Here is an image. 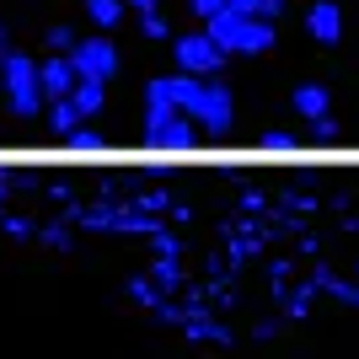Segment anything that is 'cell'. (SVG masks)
<instances>
[{"mask_svg": "<svg viewBox=\"0 0 359 359\" xmlns=\"http://www.w3.org/2000/svg\"><path fill=\"white\" fill-rule=\"evenodd\" d=\"M166 91H172V102L198 123V129H210V135H231V123H236V102H231V86L215 81V75H166Z\"/></svg>", "mask_w": 359, "mask_h": 359, "instance_id": "6da1fadb", "label": "cell"}, {"mask_svg": "<svg viewBox=\"0 0 359 359\" xmlns=\"http://www.w3.org/2000/svg\"><path fill=\"white\" fill-rule=\"evenodd\" d=\"M204 32H210L225 54H269V48H273V22H269V16L220 11L215 22H204Z\"/></svg>", "mask_w": 359, "mask_h": 359, "instance_id": "7a4b0ae2", "label": "cell"}, {"mask_svg": "<svg viewBox=\"0 0 359 359\" xmlns=\"http://www.w3.org/2000/svg\"><path fill=\"white\" fill-rule=\"evenodd\" d=\"M0 91H6V113H11V118H38V107L48 102V97H43V81H38V60L16 54V48L6 54Z\"/></svg>", "mask_w": 359, "mask_h": 359, "instance_id": "3957f363", "label": "cell"}, {"mask_svg": "<svg viewBox=\"0 0 359 359\" xmlns=\"http://www.w3.org/2000/svg\"><path fill=\"white\" fill-rule=\"evenodd\" d=\"M70 65H75V75H81V81H102V86L123 70L113 38H81V43H75V54H70Z\"/></svg>", "mask_w": 359, "mask_h": 359, "instance_id": "277c9868", "label": "cell"}, {"mask_svg": "<svg viewBox=\"0 0 359 359\" xmlns=\"http://www.w3.org/2000/svg\"><path fill=\"white\" fill-rule=\"evenodd\" d=\"M172 54H177V70L188 75H220V65L231 60L210 32H188V38H172Z\"/></svg>", "mask_w": 359, "mask_h": 359, "instance_id": "5b68a950", "label": "cell"}, {"mask_svg": "<svg viewBox=\"0 0 359 359\" xmlns=\"http://www.w3.org/2000/svg\"><path fill=\"white\" fill-rule=\"evenodd\" d=\"M306 32H311L322 48L344 43V11H338V0H311V11H306Z\"/></svg>", "mask_w": 359, "mask_h": 359, "instance_id": "8992f818", "label": "cell"}, {"mask_svg": "<svg viewBox=\"0 0 359 359\" xmlns=\"http://www.w3.org/2000/svg\"><path fill=\"white\" fill-rule=\"evenodd\" d=\"M38 81H43V97H48V102H65V97L75 91V81H81V75H75L70 54H54V60L38 65Z\"/></svg>", "mask_w": 359, "mask_h": 359, "instance_id": "52a82bcc", "label": "cell"}, {"mask_svg": "<svg viewBox=\"0 0 359 359\" xmlns=\"http://www.w3.org/2000/svg\"><path fill=\"white\" fill-rule=\"evenodd\" d=\"M290 102H295V113H300L306 123L332 118V91L322 86V81H306V86H295V91H290Z\"/></svg>", "mask_w": 359, "mask_h": 359, "instance_id": "ba28073f", "label": "cell"}, {"mask_svg": "<svg viewBox=\"0 0 359 359\" xmlns=\"http://www.w3.org/2000/svg\"><path fill=\"white\" fill-rule=\"evenodd\" d=\"M70 102L81 107V118H97V113H102V102H107V86H102V81H75Z\"/></svg>", "mask_w": 359, "mask_h": 359, "instance_id": "9c48e42d", "label": "cell"}, {"mask_svg": "<svg viewBox=\"0 0 359 359\" xmlns=\"http://www.w3.org/2000/svg\"><path fill=\"white\" fill-rule=\"evenodd\" d=\"M81 123H86V118H81V107H75L70 97H65V102H48V129H54L60 140H70Z\"/></svg>", "mask_w": 359, "mask_h": 359, "instance_id": "30bf717a", "label": "cell"}, {"mask_svg": "<svg viewBox=\"0 0 359 359\" xmlns=\"http://www.w3.org/2000/svg\"><path fill=\"white\" fill-rule=\"evenodd\" d=\"M86 16L107 32V27H118V22H123V0H86Z\"/></svg>", "mask_w": 359, "mask_h": 359, "instance_id": "8fae6325", "label": "cell"}, {"mask_svg": "<svg viewBox=\"0 0 359 359\" xmlns=\"http://www.w3.org/2000/svg\"><path fill=\"white\" fill-rule=\"evenodd\" d=\"M231 11H241V16H279L285 11V0H231Z\"/></svg>", "mask_w": 359, "mask_h": 359, "instance_id": "7c38bea8", "label": "cell"}, {"mask_svg": "<svg viewBox=\"0 0 359 359\" xmlns=\"http://www.w3.org/2000/svg\"><path fill=\"white\" fill-rule=\"evenodd\" d=\"M140 32H145V38H161V43H166V38H172V27H166V16H161V11L140 16Z\"/></svg>", "mask_w": 359, "mask_h": 359, "instance_id": "4fadbf2b", "label": "cell"}, {"mask_svg": "<svg viewBox=\"0 0 359 359\" xmlns=\"http://www.w3.org/2000/svg\"><path fill=\"white\" fill-rule=\"evenodd\" d=\"M75 43H81V38H75L70 27H48V48H54V54H75Z\"/></svg>", "mask_w": 359, "mask_h": 359, "instance_id": "5bb4252c", "label": "cell"}, {"mask_svg": "<svg viewBox=\"0 0 359 359\" xmlns=\"http://www.w3.org/2000/svg\"><path fill=\"white\" fill-rule=\"evenodd\" d=\"M300 140L290 135V129H269V135H263V150H295Z\"/></svg>", "mask_w": 359, "mask_h": 359, "instance_id": "9a60e30c", "label": "cell"}, {"mask_svg": "<svg viewBox=\"0 0 359 359\" xmlns=\"http://www.w3.org/2000/svg\"><path fill=\"white\" fill-rule=\"evenodd\" d=\"M194 6V16H204V22H215L220 11H231V0H188Z\"/></svg>", "mask_w": 359, "mask_h": 359, "instance_id": "2e32d148", "label": "cell"}, {"mask_svg": "<svg viewBox=\"0 0 359 359\" xmlns=\"http://www.w3.org/2000/svg\"><path fill=\"white\" fill-rule=\"evenodd\" d=\"M70 145H75V150H102V135H97V129H75Z\"/></svg>", "mask_w": 359, "mask_h": 359, "instance_id": "e0dca14e", "label": "cell"}, {"mask_svg": "<svg viewBox=\"0 0 359 359\" xmlns=\"http://www.w3.org/2000/svg\"><path fill=\"white\" fill-rule=\"evenodd\" d=\"M311 135H316V140H332V135H338V123H332V118H316Z\"/></svg>", "mask_w": 359, "mask_h": 359, "instance_id": "ac0fdd59", "label": "cell"}, {"mask_svg": "<svg viewBox=\"0 0 359 359\" xmlns=\"http://www.w3.org/2000/svg\"><path fill=\"white\" fill-rule=\"evenodd\" d=\"M129 6H135L140 16H150V11H161V0H129Z\"/></svg>", "mask_w": 359, "mask_h": 359, "instance_id": "d6986e66", "label": "cell"}, {"mask_svg": "<svg viewBox=\"0 0 359 359\" xmlns=\"http://www.w3.org/2000/svg\"><path fill=\"white\" fill-rule=\"evenodd\" d=\"M6 54H11V32L0 27V60H6Z\"/></svg>", "mask_w": 359, "mask_h": 359, "instance_id": "ffe728a7", "label": "cell"}]
</instances>
